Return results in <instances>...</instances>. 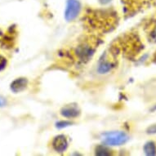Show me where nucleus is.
<instances>
[{
  "mask_svg": "<svg viewBox=\"0 0 156 156\" xmlns=\"http://www.w3.org/2000/svg\"><path fill=\"white\" fill-rule=\"evenodd\" d=\"M129 136L124 132L115 131L105 133L102 136V142L107 146H120L126 144Z\"/></svg>",
  "mask_w": 156,
  "mask_h": 156,
  "instance_id": "f257e3e1",
  "label": "nucleus"
},
{
  "mask_svg": "<svg viewBox=\"0 0 156 156\" xmlns=\"http://www.w3.org/2000/svg\"><path fill=\"white\" fill-rule=\"evenodd\" d=\"M81 4L78 0H68L65 10V20L66 21H74L80 15Z\"/></svg>",
  "mask_w": 156,
  "mask_h": 156,
  "instance_id": "f03ea898",
  "label": "nucleus"
},
{
  "mask_svg": "<svg viewBox=\"0 0 156 156\" xmlns=\"http://www.w3.org/2000/svg\"><path fill=\"white\" fill-rule=\"evenodd\" d=\"M69 143L66 136L65 135L56 136L51 141V146L54 151L57 153H64L68 148Z\"/></svg>",
  "mask_w": 156,
  "mask_h": 156,
  "instance_id": "7ed1b4c3",
  "label": "nucleus"
},
{
  "mask_svg": "<svg viewBox=\"0 0 156 156\" xmlns=\"http://www.w3.org/2000/svg\"><path fill=\"white\" fill-rule=\"evenodd\" d=\"M60 114L63 118L76 119L81 114V111L77 105H66L60 110Z\"/></svg>",
  "mask_w": 156,
  "mask_h": 156,
  "instance_id": "20e7f679",
  "label": "nucleus"
},
{
  "mask_svg": "<svg viewBox=\"0 0 156 156\" xmlns=\"http://www.w3.org/2000/svg\"><path fill=\"white\" fill-rule=\"evenodd\" d=\"M29 84V80L26 78L20 77L16 79L12 82L10 85L11 91L14 93H19L25 91Z\"/></svg>",
  "mask_w": 156,
  "mask_h": 156,
  "instance_id": "39448f33",
  "label": "nucleus"
},
{
  "mask_svg": "<svg viewBox=\"0 0 156 156\" xmlns=\"http://www.w3.org/2000/svg\"><path fill=\"white\" fill-rule=\"evenodd\" d=\"M115 67V63L111 61L105 59H101L97 68V72L99 74H106L110 73Z\"/></svg>",
  "mask_w": 156,
  "mask_h": 156,
  "instance_id": "423d86ee",
  "label": "nucleus"
},
{
  "mask_svg": "<svg viewBox=\"0 0 156 156\" xmlns=\"http://www.w3.org/2000/svg\"><path fill=\"white\" fill-rule=\"evenodd\" d=\"M144 153L148 156L156 155V143L153 141H146L143 146Z\"/></svg>",
  "mask_w": 156,
  "mask_h": 156,
  "instance_id": "0eeeda50",
  "label": "nucleus"
},
{
  "mask_svg": "<svg viewBox=\"0 0 156 156\" xmlns=\"http://www.w3.org/2000/svg\"><path fill=\"white\" fill-rule=\"evenodd\" d=\"M95 154L96 155L107 156L111 154V151L108 148L106 145H101V146H97V148L95 150Z\"/></svg>",
  "mask_w": 156,
  "mask_h": 156,
  "instance_id": "6e6552de",
  "label": "nucleus"
},
{
  "mask_svg": "<svg viewBox=\"0 0 156 156\" xmlns=\"http://www.w3.org/2000/svg\"><path fill=\"white\" fill-rule=\"evenodd\" d=\"M73 123L71 121H68V120H62V121H58L57 123H56V128H58V129H62V128H65L69 127V126L72 125Z\"/></svg>",
  "mask_w": 156,
  "mask_h": 156,
  "instance_id": "1a4fd4ad",
  "label": "nucleus"
},
{
  "mask_svg": "<svg viewBox=\"0 0 156 156\" xmlns=\"http://www.w3.org/2000/svg\"><path fill=\"white\" fill-rule=\"evenodd\" d=\"M146 132L147 134H150V135L156 134V123H154V124L149 126L148 128H146Z\"/></svg>",
  "mask_w": 156,
  "mask_h": 156,
  "instance_id": "9d476101",
  "label": "nucleus"
},
{
  "mask_svg": "<svg viewBox=\"0 0 156 156\" xmlns=\"http://www.w3.org/2000/svg\"><path fill=\"white\" fill-rule=\"evenodd\" d=\"M7 105V100L4 97L0 96V107H4Z\"/></svg>",
  "mask_w": 156,
  "mask_h": 156,
  "instance_id": "9b49d317",
  "label": "nucleus"
},
{
  "mask_svg": "<svg viewBox=\"0 0 156 156\" xmlns=\"http://www.w3.org/2000/svg\"><path fill=\"white\" fill-rule=\"evenodd\" d=\"M99 1H100V3H103V4H106V3H110L111 0H99Z\"/></svg>",
  "mask_w": 156,
  "mask_h": 156,
  "instance_id": "f8f14e48",
  "label": "nucleus"
}]
</instances>
